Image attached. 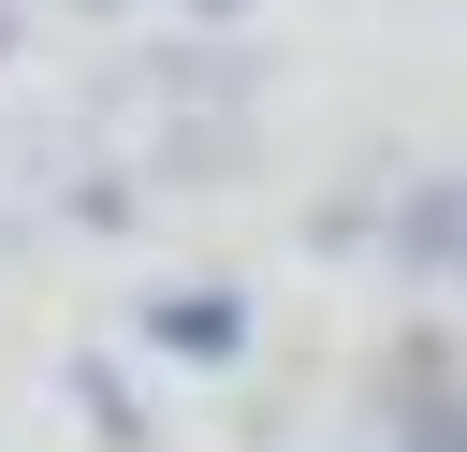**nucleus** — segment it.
<instances>
[{
  "label": "nucleus",
  "mask_w": 467,
  "mask_h": 452,
  "mask_svg": "<svg viewBox=\"0 0 467 452\" xmlns=\"http://www.w3.org/2000/svg\"><path fill=\"white\" fill-rule=\"evenodd\" d=\"M146 350H175V365H248V292H234V277L146 292Z\"/></svg>",
  "instance_id": "1"
},
{
  "label": "nucleus",
  "mask_w": 467,
  "mask_h": 452,
  "mask_svg": "<svg viewBox=\"0 0 467 452\" xmlns=\"http://www.w3.org/2000/svg\"><path fill=\"white\" fill-rule=\"evenodd\" d=\"M394 452H467V365L452 350H409L394 365Z\"/></svg>",
  "instance_id": "2"
},
{
  "label": "nucleus",
  "mask_w": 467,
  "mask_h": 452,
  "mask_svg": "<svg viewBox=\"0 0 467 452\" xmlns=\"http://www.w3.org/2000/svg\"><path fill=\"white\" fill-rule=\"evenodd\" d=\"M394 248H409L423 277H467V175H452V190H409V219H394Z\"/></svg>",
  "instance_id": "3"
},
{
  "label": "nucleus",
  "mask_w": 467,
  "mask_h": 452,
  "mask_svg": "<svg viewBox=\"0 0 467 452\" xmlns=\"http://www.w3.org/2000/svg\"><path fill=\"white\" fill-rule=\"evenodd\" d=\"M73 408L102 423V452H146V408H131V379H117L102 350H73Z\"/></svg>",
  "instance_id": "4"
},
{
  "label": "nucleus",
  "mask_w": 467,
  "mask_h": 452,
  "mask_svg": "<svg viewBox=\"0 0 467 452\" xmlns=\"http://www.w3.org/2000/svg\"><path fill=\"white\" fill-rule=\"evenodd\" d=\"M131 219H146V204H131L117 175H88V190H73V233H131Z\"/></svg>",
  "instance_id": "5"
},
{
  "label": "nucleus",
  "mask_w": 467,
  "mask_h": 452,
  "mask_svg": "<svg viewBox=\"0 0 467 452\" xmlns=\"http://www.w3.org/2000/svg\"><path fill=\"white\" fill-rule=\"evenodd\" d=\"M190 15H234V0H190Z\"/></svg>",
  "instance_id": "6"
},
{
  "label": "nucleus",
  "mask_w": 467,
  "mask_h": 452,
  "mask_svg": "<svg viewBox=\"0 0 467 452\" xmlns=\"http://www.w3.org/2000/svg\"><path fill=\"white\" fill-rule=\"evenodd\" d=\"M0 44H15V15H0Z\"/></svg>",
  "instance_id": "7"
},
{
  "label": "nucleus",
  "mask_w": 467,
  "mask_h": 452,
  "mask_svg": "<svg viewBox=\"0 0 467 452\" xmlns=\"http://www.w3.org/2000/svg\"><path fill=\"white\" fill-rule=\"evenodd\" d=\"M88 15H102V0H88Z\"/></svg>",
  "instance_id": "8"
}]
</instances>
